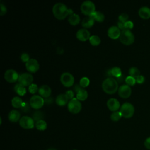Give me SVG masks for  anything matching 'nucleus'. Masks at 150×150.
Returning a JSON list of instances; mask_svg holds the SVG:
<instances>
[{"label":"nucleus","mask_w":150,"mask_h":150,"mask_svg":"<svg viewBox=\"0 0 150 150\" xmlns=\"http://www.w3.org/2000/svg\"><path fill=\"white\" fill-rule=\"evenodd\" d=\"M35 127L39 131H44L47 128V123L44 120H40L36 121Z\"/></svg>","instance_id":"26"},{"label":"nucleus","mask_w":150,"mask_h":150,"mask_svg":"<svg viewBox=\"0 0 150 150\" xmlns=\"http://www.w3.org/2000/svg\"><path fill=\"white\" fill-rule=\"evenodd\" d=\"M73 150H77V149H73Z\"/></svg>","instance_id":"47"},{"label":"nucleus","mask_w":150,"mask_h":150,"mask_svg":"<svg viewBox=\"0 0 150 150\" xmlns=\"http://www.w3.org/2000/svg\"><path fill=\"white\" fill-rule=\"evenodd\" d=\"M131 92L132 91L130 86L127 84L121 85L118 89L119 96L123 98H127L129 97L131 94Z\"/></svg>","instance_id":"12"},{"label":"nucleus","mask_w":150,"mask_h":150,"mask_svg":"<svg viewBox=\"0 0 150 150\" xmlns=\"http://www.w3.org/2000/svg\"><path fill=\"white\" fill-rule=\"evenodd\" d=\"M80 9L81 12L84 15L91 16L96 11L95 4L90 0H86L81 4Z\"/></svg>","instance_id":"4"},{"label":"nucleus","mask_w":150,"mask_h":150,"mask_svg":"<svg viewBox=\"0 0 150 150\" xmlns=\"http://www.w3.org/2000/svg\"><path fill=\"white\" fill-rule=\"evenodd\" d=\"M60 81L63 86L66 87H70L74 84V78L70 73L64 72L61 74Z\"/></svg>","instance_id":"9"},{"label":"nucleus","mask_w":150,"mask_h":150,"mask_svg":"<svg viewBox=\"0 0 150 150\" xmlns=\"http://www.w3.org/2000/svg\"><path fill=\"white\" fill-rule=\"evenodd\" d=\"M89 42L92 45L97 46L100 43L101 39L97 35H92L89 38Z\"/></svg>","instance_id":"29"},{"label":"nucleus","mask_w":150,"mask_h":150,"mask_svg":"<svg viewBox=\"0 0 150 150\" xmlns=\"http://www.w3.org/2000/svg\"><path fill=\"white\" fill-rule=\"evenodd\" d=\"M29 103L32 108L35 109H39L43 105L45 101L41 96L35 94L30 97Z\"/></svg>","instance_id":"7"},{"label":"nucleus","mask_w":150,"mask_h":150,"mask_svg":"<svg viewBox=\"0 0 150 150\" xmlns=\"http://www.w3.org/2000/svg\"><path fill=\"white\" fill-rule=\"evenodd\" d=\"M81 103L76 97H74L71 100H70L67 104V108L69 111L73 114H77L79 112L81 109Z\"/></svg>","instance_id":"6"},{"label":"nucleus","mask_w":150,"mask_h":150,"mask_svg":"<svg viewBox=\"0 0 150 150\" xmlns=\"http://www.w3.org/2000/svg\"><path fill=\"white\" fill-rule=\"evenodd\" d=\"M134 26V23L132 21H127V22H125V29H132Z\"/></svg>","instance_id":"38"},{"label":"nucleus","mask_w":150,"mask_h":150,"mask_svg":"<svg viewBox=\"0 0 150 150\" xmlns=\"http://www.w3.org/2000/svg\"><path fill=\"white\" fill-rule=\"evenodd\" d=\"M53 97H47V98H46L44 100L45 103H46V104H47L53 103Z\"/></svg>","instance_id":"45"},{"label":"nucleus","mask_w":150,"mask_h":150,"mask_svg":"<svg viewBox=\"0 0 150 150\" xmlns=\"http://www.w3.org/2000/svg\"><path fill=\"white\" fill-rule=\"evenodd\" d=\"M94 23V19L91 16H87L84 18L81 21V25L86 28L91 27Z\"/></svg>","instance_id":"20"},{"label":"nucleus","mask_w":150,"mask_h":150,"mask_svg":"<svg viewBox=\"0 0 150 150\" xmlns=\"http://www.w3.org/2000/svg\"><path fill=\"white\" fill-rule=\"evenodd\" d=\"M90 83V80L87 77H83L80 80V84L82 87H87Z\"/></svg>","instance_id":"34"},{"label":"nucleus","mask_w":150,"mask_h":150,"mask_svg":"<svg viewBox=\"0 0 150 150\" xmlns=\"http://www.w3.org/2000/svg\"><path fill=\"white\" fill-rule=\"evenodd\" d=\"M125 83L127 85L130 86H134L135 84L136 80L133 77H131V76H127L125 78Z\"/></svg>","instance_id":"33"},{"label":"nucleus","mask_w":150,"mask_h":150,"mask_svg":"<svg viewBox=\"0 0 150 150\" xmlns=\"http://www.w3.org/2000/svg\"><path fill=\"white\" fill-rule=\"evenodd\" d=\"M108 108L112 111H116L120 107V104L118 100L115 98H110L107 101Z\"/></svg>","instance_id":"16"},{"label":"nucleus","mask_w":150,"mask_h":150,"mask_svg":"<svg viewBox=\"0 0 150 150\" xmlns=\"http://www.w3.org/2000/svg\"><path fill=\"white\" fill-rule=\"evenodd\" d=\"M107 34L110 38L115 39L120 37L121 34V30L118 28V26H111L108 28L107 30Z\"/></svg>","instance_id":"15"},{"label":"nucleus","mask_w":150,"mask_h":150,"mask_svg":"<svg viewBox=\"0 0 150 150\" xmlns=\"http://www.w3.org/2000/svg\"><path fill=\"white\" fill-rule=\"evenodd\" d=\"M136 83H137L138 84H142L144 81H145V77L142 76V75H139V76H138L136 79Z\"/></svg>","instance_id":"39"},{"label":"nucleus","mask_w":150,"mask_h":150,"mask_svg":"<svg viewBox=\"0 0 150 150\" xmlns=\"http://www.w3.org/2000/svg\"><path fill=\"white\" fill-rule=\"evenodd\" d=\"M28 90H29V91L30 93L35 94L38 91V90H39V88H38L37 84H34V83H32L30 86H29Z\"/></svg>","instance_id":"35"},{"label":"nucleus","mask_w":150,"mask_h":150,"mask_svg":"<svg viewBox=\"0 0 150 150\" xmlns=\"http://www.w3.org/2000/svg\"><path fill=\"white\" fill-rule=\"evenodd\" d=\"M25 65L26 69L31 73H35L39 69V62L35 59H30L26 63Z\"/></svg>","instance_id":"13"},{"label":"nucleus","mask_w":150,"mask_h":150,"mask_svg":"<svg viewBox=\"0 0 150 150\" xmlns=\"http://www.w3.org/2000/svg\"><path fill=\"white\" fill-rule=\"evenodd\" d=\"M0 6H1V12H0V14L1 15H5L7 11V9H6V7L5 5H4L3 4L1 3L0 4Z\"/></svg>","instance_id":"41"},{"label":"nucleus","mask_w":150,"mask_h":150,"mask_svg":"<svg viewBox=\"0 0 150 150\" xmlns=\"http://www.w3.org/2000/svg\"><path fill=\"white\" fill-rule=\"evenodd\" d=\"M139 16L143 19H148L150 18V9L146 6L141 7L138 11Z\"/></svg>","instance_id":"18"},{"label":"nucleus","mask_w":150,"mask_h":150,"mask_svg":"<svg viewBox=\"0 0 150 150\" xmlns=\"http://www.w3.org/2000/svg\"><path fill=\"white\" fill-rule=\"evenodd\" d=\"M47 150H57V149H56L54 148H50L47 149Z\"/></svg>","instance_id":"46"},{"label":"nucleus","mask_w":150,"mask_h":150,"mask_svg":"<svg viewBox=\"0 0 150 150\" xmlns=\"http://www.w3.org/2000/svg\"><path fill=\"white\" fill-rule=\"evenodd\" d=\"M19 122L21 127L25 129H31L34 127V125H35L33 118L27 115L22 117L20 118Z\"/></svg>","instance_id":"8"},{"label":"nucleus","mask_w":150,"mask_h":150,"mask_svg":"<svg viewBox=\"0 0 150 150\" xmlns=\"http://www.w3.org/2000/svg\"><path fill=\"white\" fill-rule=\"evenodd\" d=\"M21 114L20 112L16 110H11L8 114V118L11 122H17L18 120H20Z\"/></svg>","instance_id":"19"},{"label":"nucleus","mask_w":150,"mask_h":150,"mask_svg":"<svg viewBox=\"0 0 150 150\" xmlns=\"http://www.w3.org/2000/svg\"><path fill=\"white\" fill-rule=\"evenodd\" d=\"M120 111L121 112L123 117L125 118H129L134 115L135 108L131 103L125 102L121 106Z\"/></svg>","instance_id":"5"},{"label":"nucleus","mask_w":150,"mask_h":150,"mask_svg":"<svg viewBox=\"0 0 150 150\" xmlns=\"http://www.w3.org/2000/svg\"><path fill=\"white\" fill-rule=\"evenodd\" d=\"M144 146L145 147L150 150V137H148L144 141Z\"/></svg>","instance_id":"42"},{"label":"nucleus","mask_w":150,"mask_h":150,"mask_svg":"<svg viewBox=\"0 0 150 150\" xmlns=\"http://www.w3.org/2000/svg\"><path fill=\"white\" fill-rule=\"evenodd\" d=\"M11 102H12V106L15 108L22 107V106L23 105V102L22 101V98L18 96L13 97L11 100Z\"/></svg>","instance_id":"24"},{"label":"nucleus","mask_w":150,"mask_h":150,"mask_svg":"<svg viewBox=\"0 0 150 150\" xmlns=\"http://www.w3.org/2000/svg\"><path fill=\"white\" fill-rule=\"evenodd\" d=\"M21 59L23 62H27L30 59H29V54L27 53H22L21 55Z\"/></svg>","instance_id":"37"},{"label":"nucleus","mask_w":150,"mask_h":150,"mask_svg":"<svg viewBox=\"0 0 150 150\" xmlns=\"http://www.w3.org/2000/svg\"><path fill=\"white\" fill-rule=\"evenodd\" d=\"M68 21L71 25H76L79 23L80 21V18L78 14L73 13V14L69 15L68 18Z\"/></svg>","instance_id":"22"},{"label":"nucleus","mask_w":150,"mask_h":150,"mask_svg":"<svg viewBox=\"0 0 150 150\" xmlns=\"http://www.w3.org/2000/svg\"><path fill=\"white\" fill-rule=\"evenodd\" d=\"M65 94L67 97L68 99L71 100L73 98H74L73 97H74V92L72 90H69L66 91Z\"/></svg>","instance_id":"40"},{"label":"nucleus","mask_w":150,"mask_h":150,"mask_svg":"<svg viewBox=\"0 0 150 150\" xmlns=\"http://www.w3.org/2000/svg\"><path fill=\"white\" fill-rule=\"evenodd\" d=\"M122 114L121 113L120 111H114L112 113H111V115H110V118L111 119V120H112L113 121H118L121 117H122Z\"/></svg>","instance_id":"31"},{"label":"nucleus","mask_w":150,"mask_h":150,"mask_svg":"<svg viewBox=\"0 0 150 150\" xmlns=\"http://www.w3.org/2000/svg\"><path fill=\"white\" fill-rule=\"evenodd\" d=\"M15 91L20 96H23L26 93V88L24 86L21 84L20 83L16 84L14 87Z\"/></svg>","instance_id":"23"},{"label":"nucleus","mask_w":150,"mask_h":150,"mask_svg":"<svg viewBox=\"0 0 150 150\" xmlns=\"http://www.w3.org/2000/svg\"><path fill=\"white\" fill-rule=\"evenodd\" d=\"M129 74L130 76L133 77L134 78L136 79L138 76L140 75V71L136 67H131L129 69Z\"/></svg>","instance_id":"28"},{"label":"nucleus","mask_w":150,"mask_h":150,"mask_svg":"<svg viewBox=\"0 0 150 150\" xmlns=\"http://www.w3.org/2000/svg\"><path fill=\"white\" fill-rule=\"evenodd\" d=\"M43 117V114L40 111H36L33 114V119L34 120V121L35 120L36 121L40 120H43L42 119Z\"/></svg>","instance_id":"32"},{"label":"nucleus","mask_w":150,"mask_h":150,"mask_svg":"<svg viewBox=\"0 0 150 150\" xmlns=\"http://www.w3.org/2000/svg\"><path fill=\"white\" fill-rule=\"evenodd\" d=\"M103 90L107 94H114L118 89L117 81L112 77L106 78L102 83Z\"/></svg>","instance_id":"2"},{"label":"nucleus","mask_w":150,"mask_h":150,"mask_svg":"<svg viewBox=\"0 0 150 150\" xmlns=\"http://www.w3.org/2000/svg\"><path fill=\"white\" fill-rule=\"evenodd\" d=\"M91 16L98 22H103L105 18L104 13L100 11H95Z\"/></svg>","instance_id":"27"},{"label":"nucleus","mask_w":150,"mask_h":150,"mask_svg":"<svg viewBox=\"0 0 150 150\" xmlns=\"http://www.w3.org/2000/svg\"><path fill=\"white\" fill-rule=\"evenodd\" d=\"M52 11L54 16L58 19H63L68 15L73 13V10L68 9L67 6L62 2L56 3L53 6Z\"/></svg>","instance_id":"1"},{"label":"nucleus","mask_w":150,"mask_h":150,"mask_svg":"<svg viewBox=\"0 0 150 150\" xmlns=\"http://www.w3.org/2000/svg\"><path fill=\"white\" fill-rule=\"evenodd\" d=\"M90 32L87 29H80L76 32L77 38L81 41H86L90 37Z\"/></svg>","instance_id":"14"},{"label":"nucleus","mask_w":150,"mask_h":150,"mask_svg":"<svg viewBox=\"0 0 150 150\" xmlns=\"http://www.w3.org/2000/svg\"><path fill=\"white\" fill-rule=\"evenodd\" d=\"M119 38L120 42L125 45H131L135 40V37L133 33L128 29L121 30Z\"/></svg>","instance_id":"3"},{"label":"nucleus","mask_w":150,"mask_h":150,"mask_svg":"<svg viewBox=\"0 0 150 150\" xmlns=\"http://www.w3.org/2000/svg\"><path fill=\"white\" fill-rule=\"evenodd\" d=\"M68 98L65 94H59L56 98V103L59 105H64L68 102Z\"/></svg>","instance_id":"21"},{"label":"nucleus","mask_w":150,"mask_h":150,"mask_svg":"<svg viewBox=\"0 0 150 150\" xmlns=\"http://www.w3.org/2000/svg\"><path fill=\"white\" fill-rule=\"evenodd\" d=\"M19 76L16 70L13 69H8L4 73V78L5 79L10 83L15 82L17 80H18Z\"/></svg>","instance_id":"11"},{"label":"nucleus","mask_w":150,"mask_h":150,"mask_svg":"<svg viewBox=\"0 0 150 150\" xmlns=\"http://www.w3.org/2000/svg\"><path fill=\"white\" fill-rule=\"evenodd\" d=\"M111 73L112 76L116 77L117 78L120 77L122 75V72H121V69L120 67H116V66L111 69Z\"/></svg>","instance_id":"30"},{"label":"nucleus","mask_w":150,"mask_h":150,"mask_svg":"<svg viewBox=\"0 0 150 150\" xmlns=\"http://www.w3.org/2000/svg\"><path fill=\"white\" fill-rule=\"evenodd\" d=\"M18 80L19 83L24 86H30L33 80V77L29 73H23L19 76Z\"/></svg>","instance_id":"10"},{"label":"nucleus","mask_w":150,"mask_h":150,"mask_svg":"<svg viewBox=\"0 0 150 150\" xmlns=\"http://www.w3.org/2000/svg\"><path fill=\"white\" fill-rule=\"evenodd\" d=\"M128 15L127 13H122L121 14H120L119 16H118V19H119V21H121V22H125L128 21Z\"/></svg>","instance_id":"36"},{"label":"nucleus","mask_w":150,"mask_h":150,"mask_svg":"<svg viewBox=\"0 0 150 150\" xmlns=\"http://www.w3.org/2000/svg\"><path fill=\"white\" fill-rule=\"evenodd\" d=\"M117 25H118V28L120 29H121L122 30L125 29V23L124 22L118 21V23H117Z\"/></svg>","instance_id":"43"},{"label":"nucleus","mask_w":150,"mask_h":150,"mask_svg":"<svg viewBox=\"0 0 150 150\" xmlns=\"http://www.w3.org/2000/svg\"><path fill=\"white\" fill-rule=\"evenodd\" d=\"M39 94L43 97H49L52 93L50 87L47 84H43L40 86L38 90Z\"/></svg>","instance_id":"17"},{"label":"nucleus","mask_w":150,"mask_h":150,"mask_svg":"<svg viewBox=\"0 0 150 150\" xmlns=\"http://www.w3.org/2000/svg\"><path fill=\"white\" fill-rule=\"evenodd\" d=\"M82 87L80 86V84H76L74 87H73V90L76 92L77 93L79 90H80L81 89H82Z\"/></svg>","instance_id":"44"},{"label":"nucleus","mask_w":150,"mask_h":150,"mask_svg":"<svg viewBox=\"0 0 150 150\" xmlns=\"http://www.w3.org/2000/svg\"><path fill=\"white\" fill-rule=\"evenodd\" d=\"M88 96V93L87 91L86 90L82 88L80 90H79L77 94H76V98L79 100H85Z\"/></svg>","instance_id":"25"}]
</instances>
